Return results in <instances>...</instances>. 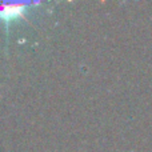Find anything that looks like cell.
I'll use <instances>...</instances> for the list:
<instances>
[{"label": "cell", "instance_id": "obj_1", "mask_svg": "<svg viewBox=\"0 0 152 152\" xmlns=\"http://www.w3.org/2000/svg\"><path fill=\"white\" fill-rule=\"evenodd\" d=\"M24 11L23 4H11L4 8H0V18L5 19V20H11L18 16H20Z\"/></svg>", "mask_w": 152, "mask_h": 152}]
</instances>
